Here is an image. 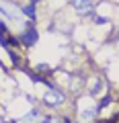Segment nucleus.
Masks as SVG:
<instances>
[{
    "mask_svg": "<svg viewBox=\"0 0 119 123\" xmlns=\"http://www.w3.org/2000/svg\"><path fill=\"white\" fill-rule=\"evenodd\" d=\"M72 6H74V10L78 14H88V12H93V2L90 0H72Z\"/></svg>",
    "mask_w": 119,
    "mask_h": 123,
    "instance_id": "f257e3e1",
    "label": "nucleus"
},
{
    "mask_svg": "<svg viewBox=\"0 0 119 123\" xmlns=\"http://www.w3.org/2000/svg\"><path fill=\"white\" fill-rule=\"evenodd\" d=\"M37 39H39V35H37V31L33 29V27H31V29H27L25 33L21 35V43H23V45H27V47L35 45V43H37Z\"/></svg>",
    "mask_w": 119,
    "mask_h": 123,
    "instance_id": "f03ea898",
    "label": "nucleus"
},
{
    "mask_svg": "<svg viewBox=\"0 0 119 123\" xmlns=\"http://www.w3.org/2000/svg\"><path fill=\"white\" fill-rule=\"evenodd\" d=\"M23 12H25L27 17L35 18V6H33V4H27V6H23Z\"/></svg>",
    "mask_w": 119,
    "mask_h": 123,
    "instance_id": "7ed1b4c3",
    "label": "nucleus"
},
{
    "mask_svg": "<svg viewBox=\"0 0 119 123\" xmlns=\"http://www.w3.org/2000/svg\"><path fill=\"white\" fill-rule=\"evenodd\" d=\"M93 18H94V23H97V25H105V23H109L105 17H99V14H94Z\"/></svg>",
    "mask_w": 119,
    "mask_h": 123,
    "instance_id": "20e7f679",
    "label": "nucleus"
},
{
    "mask_svg": "<svg viewBox=\"0 0 119 123\" xmlns=\"http://www.w3.org/2000/svg\"><path fill=\"white\" fill-rule=\"evenodd\" d=\"M37 115H39V111H31V113H29V115H27V117H25V121H29V119H33V117H37Z\"/></svg>",
    "mask_w": 119,
    "mask_h": 123,
    "instance_id": "39448f33",
    "label": "nucleus"
},
{
    "mask_svg": "<svg viewBox=\"0 0 119 123\" xmlns=\"http://www.w3.org/2000/svg\"><path fill=\"white\" fill-rule=\"evenodd\" d=\"M41 123H51V119H49V117H45V119H43Z\"/></svg>",
    "mask_w": 119,
    "mask_h": 123,
    "instance_id": "423d86ee",
    "label": "nucleus"
},
{
    "mask_svg": "<svg viewBox=\"0 0 119 123\" xmlns=\"http://www.w3.org/2000/svg\"><path fill=\"white\" fill-rule=\"evenodd\" d=\"M35 2H39V0H31V4H35Z\"/></svg>",
    "mask_w": 119,
    "mask_h": 123,
    "instance_id": "0eeeda50",
    "label": "nucleus"
},
{
    "mask_svg": "<svg viewBox=\"0 0 119 123\" xmlns=\"http://www.w3.org/2000/svg\"><path fill=\"white\" fill-rule=\"evenodd\" d=\"M64 121H66V123H72V121H70V119H64Z\"/></svg>",
    "mask_w": 119,
    "mask_h": 123,
    "instance_id": "6e6552de",
    "label": "nucleus"
}]
</instances>
